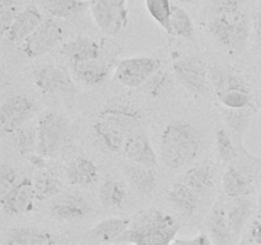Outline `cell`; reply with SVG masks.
<instances>
[{"label": "cell", "instance_id": "6da1fadb", "mask_svg": "<svg viewBox=\"0 0 261 245\" xmlns=\"http://www.w3.org/2000/svg\"><path fill=\"white\" fill-rule=\"evenodd\" d=\"M177 232L178 225L171 214L150 208L137 213L127 231L115 244L171 245Z\"/></svg>", "mask_w": 261, "mask_h": 245}, {"label": "cell", "instance_id": "7a4b0ae2", "mask_svg": "<svg viewBox=\"0 0 261 245\" xmlns=\"http://www.w3.org/2000/svg\"><path fill=\"white\" fill-rule=\"evenodd\" d=\"M160 148L165 165L178 170L198 157L201 148L200 133L189 121L175 120L163 129Z\"/></svg>", "mask_w": 261, "mask_h": 245}, {"label": "cell", "instance_id": "3957f363", "mask_svg": "<svg viewBox=\"0 0 261 245\" xmlns=\"http://www.w3.org/2000/svg\"><path fill=\"white\" fill-rule=\"evenodd\" d=\"M252 20L245 10L214 15L208 30L221 45L232 50L241 51L249 41Z\"/></svg>", "mask_w": 261, "mask_h": 245}, {"label": "cell", "instance_id": "277c9868", "mask_svg": "<svg viewBox=\"0 0 261 245\" xmlns=\"http://www.w3.org/2000/svg\"><path fill=\"white\" fill-rule=\"evenodd\" d=\"M37 153L47 158H55L68 144L70 137V121L64 115L47 111L37 122Z\"/></svg>", "mask_w": 261, "mask_h": 245}, {"label": "cell", "instance_id": "5b68a950", "mask_svg": "<svg viewBox=\"0 0 261 245\" xmlns=\"http://www.w3.org/2000/svg\"><path fill=\"white\" fill-rule=\"evenodd\" d=\"M161 61L150 56H133L122 59L115 68V79L129 88H138L147 83L148 79L157 73Z\"/></svg>", "mask_w": 261, "mask_h": 245}, {"label": "cell", "instance_id": "8992f818", "mask_svg": "<svg viewBox=\"0 0 261 245\" xmlns=\"http://www.w3.org/2000/svg\"><path fill=\"white\" fill-rule=\"evenodd\" d=\"M64 38V28L54 18L45 19L22 43L20 50L27 58L35 59L47 54L60 45Z\"/></svg>", "mask_w": 261, "mask_h": 245}, {"label": "cell", "instance_id": "52a82bcc", "mask_svg": "<svg viewBox=\"0 0 261 245\" xmlns=\"http://www.w3.org/2000/svg\"><path fill=\"white\" fill-rule=\"evenodd\" d=\"M91 13L101 31L117 35L127 26L126 0H93Z\"/></svg>", "mask_w": 261, "mask_h": 245}, {"label": "cell", "instance_id": "ba28073f", "mask_svg": "<svg viewBox=\"0 0 261 245\" xmlns=\"http://www.w3.org/2000/svg\"><path fill=\"white\" fill-rule=\"evenodd\" d=\"M173 74L191 93L206 96L211 91L209 71L200 59L195 56L180 59L173 63Z\"/></svg>", "mask_w": 261, "mask_h": 245}, {"label": "cell", "instance_id": "9c48e42d", "mask_svg": "<svg viewBox=\"0 0 261 245\" xmlns=\"http://www.w3.org/2000/svg\"><path fill=\"white\" fill-rule=\"evenodd\" d=\"M35 102L24 94H13L0 106V129L3 133H15L24 127L35 112Z\"/></svg>", "mask_w": 261, "mask_h": 245}, {"label": "cell", "instance_id": "30bf717a", "mask_svg": "<svg viewBox=\"0 0 261 245\" xmlns=\"http://www.w3.org/2000/svg\"><path fill=\"white\" fill-rule=\"evenodd\" d=\"M35 84L46 96L54 94H74L71 74L59 65H43L35 71Z\"/></svg>", "mask_w": 261, "mask_h": 245}, {"label": "cell", "instance_id": "8fae6325", "mask_svg": "<svg viewBox=\"0 0 261 245\" xmlns=\"http://www.w3.org/2000/svg\"><path fill=\"white\" fill-rule=\"evenodd\" d=\"M36 198L35 183L32 179H19L7 195L0 198V204L5 213L12 216L27 214L33 209V199Z\"/></svg>", "mask_w": 261, "mask_h": 245}, {"label": "cell", "instance_id": "7c38bea8", "mask_svg": "<svg viewBox=\"0 0 261 245\" xmlns=\"http://www.w3.org/2000/svg\"><path fill=\"white\" fill-rule=\"evenodd\" d=\"M91 211L88 199L79 191L60 193L50 206L51 214L60 221H78Z\"/></svg>", "mask_w": 261, "mask_h": 245}, {"label": "cell", "instance_id": "4fadbf2b", "mask_svg": "<svg viewBox=\"0 0 261 245\" xmlns=\"http://www.w3.org/2000/svg\"><path fill=\"white\" fill-rule=\"evenodd\" d=\"M122 153L130 162L139 163L148 167H157L158 158L145 130L138 129L127 135Z\"/></svg>", "mask_w": 261, "mask_h": 245}, {"label": "cell", "instance_id": "5bb4252c", "mask_svg": "<svg viewBox=\"0 0 261 245\" xmlns=\"http://www.w3.org/2000/svg\"><path fill=\"white\" fill-rule=\"evenodd\" d=\"M97 117L121 128L127 135L140 129L143 121L142 111L138 107L126 104L107 105V106L102 107Z\"/></svg>", "mask_w": 261, "mask_h": 245}, {"label": "cell", "instance_id": "9a60e30c", "mask_svg": "<svg viewBox=\"0 0 261 245\" xmlns=\"http://www.w3.org/2000/svg\"><path fill=\"white\" fill-rule=\"evenodd\" d=\"M42 13L38 5H28L25 9L20 10L13 24L3 37L12 43H22L28 36L32 35L36 28L43 22Z\"/></svg>", "mask_w": 261, "mask_h": 245}, {"label": "cell", "instance_id": "2e32d148", "mask_svg": "<svg viewBox=\"0 0 261 245\" xmlns=\"http://www.w3.org/2000/svg\"><path fill=\"white\" fill-rule=\"evenodd\" d=\"M60 54L70 63H81L87 60H96L102 56V45L89 37H76L64 42Z\"/></svg>", "mask_w": 261, "mask_h": 245}, {"label": "cell", "instance_id": "e0dca14e", "mask_svg": "<svg viewBox=\"0 0 261 245\" xmlns=\"http://www.w3.org/2000/svg\"><path fill=\"white\" fill-rule=\"evenodd\" d=\"M92 130L98 144L107 152L119 153L124 150L127 134L121 128L97 117L94 124L92 125Z\"/></svg>", "mask_w": 261, "mask_h": 245}, {"label": "cell", "instance_id": "ac0fdd59", "mask_svg": "<svg viewBox=\"0 0 261 245\" xmlns=\"http://www.w3.org/2000/svg\"><path fill=\"white\" fill-rule=\"evenodd\" d=\"M71 74L74 78L81 83L87 86H99L107 79L110 73V65L107 61L102 59L96 60L81 61V63H71Z\"/></svg>", "mask_w": 261, "mask_h": 245}, {"label": "cell", "instance_id": "d6986e66", "mask_svg": "<svg viewBox=\"0 0 261 245\" xmlns=\"http://www.w3.org/2000/svg\"><path fill=\"white\" fill-rule=\"evenodd\" d=\"M91 0H38V8L59 19H71L91 9Z\"/></svg>", "mask_w": 261, "mask_h": 245}, {"label": "cell", "instance_id": "ffe728a7", "mask_svg": "<svg viewBox=\"0 0 261 245\" xmlns=\"http://www.w3.org/2000/svg\"><path fill=\"white\" fill-rule=\"evenodd\" d=\"M127 181L137 189L138 193L143 197H150L157 186V178L152 167L139 165V163H125L122 166Z\"/></svg>", "mask_w": 261, "mask_h": 245}, {"label": "cell", "instance_id": "44dd1931", "mask_svg": "<svg viewBox=\"0 0 261 245\" xmlns=\"http://www.w3.org/2000/svg\"><path fill=\"white\" fill-rule=\"evenodd\" d=\"M99 168L87 157H75L65 166V176L71 185L91 186L98 179Z\"/></svg>", "mask_w": 261, "mask_h": 245}, {"label": "cell", "instance_id": "7402d4cb", "mask_svg": "<svg viewBox=\"0 0 261 245\" xmlns=\"http://www.w3.org/2000/svg\"><path fill=\"white\" fill-rule=\"evenodd\" d=\"M222 186L224 194L232 199L249 197L254 190L251 175L240 167H229L224 173Z\"/></svg>", "mask_w": 261, "mask_h": 245}, {"label": "cell", "instance_id": "603a6c76", "mask_svg": "<svg viewBox=\"0 0 261 245\" xmlns=\"http://www.w3.org/2000/svg\"><path fill=\"white\" fill-rule=\"evenodd\" d=\"M168 201L175 207L176 209L184 214L193 216L196 213L200 206V198L196 191L189 185H186L184 181H177L172 184L167 193Z\"/></svg>", "mask_w": 261, "mask_h": 245}, {"label": "cell", "instance_id": "cb8c5ba5", "mask_svg": "<svg viewBox=\"0 0 261 245\" xmlns=\"http://www.w3.org/2000/svg\"><path fill=\"white\" fill-rule=\"evenodd\" d=\"M7 245H56V239L43 229L17 227L8 232Z\"/></svg>", "mask_w": 261, "mask_h": 245}, {"label": "cell", "instance_id": "d4e9b609", "mask_svg": "<svg viewBox=\"0 0 261 245\" xmlns=\"http://www.w3.org/2000/svg\"><path fill=\"white\" fill-rule=\"evenodd\" d=\"M209 82H211L217 97L228 91H233V89L250 91L246 79L242 78L239 74L232 73L223 68H218V66L209 69Z\"/></svg>", "mask_w": 261, "mask_h": 245}, {"label": "cell", "instance_id": "484cf974", "mask_svg": "<svg viewBox=\"0 0 261 245\" xmlns=\"http://www.w3.org/2000/svg\"><path fill=\"white\" fill-rule=\"evenodd\" d=\"M208 229L212 239L218 245H228L232 241L231 227H229L228 216L222 204H217L211 212L208 219Z\"/></svg>", "mask_w": 261, "mask_h": 245}, {"label": "cell", "instance_id": "4316f807", "mask_svg": "<svg viewBox=\"0 0 261 245\" xmlns=\"http://www.w3.org/2000/svg\"><path fill=\"white\" fill-rule=\"evenodd\" d=\"M184 183L201 195L213 188L214 168L209 163H201L189 168L184 175Z\"/></svg>", "mask_w": 261, "mask_h": 245}, {"label": "cell", "instance_id": "83f0119b", "mask_svg": "<svg viewBox=\"0 0 261 245\" xmlns=\"http://www.w3.org/2000/svg\"><path fill=\"white\" fill-rule=\"evenodd\" d=\"M130 222H132L130 218H119V217L103 219L92 229V234L101 241L115 244L127 231Z\"/></svg>", "mask_w": 261, "mask_h": 245}, {"label": "cell", "instance_id": "f1b7e54d", "mask_svg": "<svg viewBox=\"0 0 261 245\" xmlns=\"http://www.w3.org/2000/svg\"><path fill=\"white\" fill-rule=\"evenodd\" d=\"M252 212V201L249 197H241L234 198L231 203L229 211L227 212L228 216L229 227L233 236H239L245 229V225L249 221Z\"/></svg>", "mask_w": 261, "mask_h": 245}, {"label": "cell", "instance_id": "f546056e", "mask_svg": "<svg viewBox=\"0 0 261 245\" xmlns=\"http://www.w3.org/2000/svg\"><path fill=\"white\" fill-rule=\"evenodd\" d=\"M99 201L106 208H121L126 199V190L121 181L107 178L99 185Z\"/></svg>", "mask_w": 261, "mask_h": 245}, {"label": "cell", "instance_id": "4dcf8cb0", "mask_svg": "<svg viewBox=\"0 0 261 245\" xmlns=\"http://www.w3.org/2000/svg\"><path fill=\"white\" fill-rule=\"evenodd\" d=\"M35 191L37 201H46L59 195L63 190V184L58 176L50 170H38L35 176Z\"/></svg>", "mask_w": 261, "mask_h": 245}, {"label": "cell", "instance_id": "1f68e13d", "mask_svg": "<svg viewBox=\"0 0 261 245\" xmlns=\"http://www.w3.org/2000/svg\"><path fill=\"white\" fill-rule=\"evenodd\" d=\"M222 115H223V119L226 120L229 129L241 138L251 121V106L245 107V109H227L226 107Z\"/></svg>", "mask_w": 261, "mask_h": 245}, {"label": "cell", "instance_id": "d6a6232c", "mask_svg": "<svg viewBox=\"0 0 261 245\" xmlns=\"http://www.w3.org/2000/svg\"><path fill=\"white\" fill-rule=\"evenodd\" d=\"M14 140L17 150L20 155L28 156L37 152L38 135H37V125H24L20 129L14 133Z\"/></svg>", "mask_w": 261, "mask_h": 245}, {"label": "cell", "instance_id": "836d02e7", "mask_svg": "<svg viewBox=\"0 0 261 245\" xmlns=\"http://www.w3.org/2000/svg\"><path fill=\"white\" fill-rule=\"evenodd\" d=\"M171 28H172V35L178 37L186 38V40H193L195 31H194L193 20L190 15L178 5H172V15H171Z\"/></svg>", "mask_w": 261, "mask_h": 245}, {"label": "cell", "instance_id": "e575fe53", "mask_svg": "<svg viewBox=\"0 0 261 245\" xmlns=\"http://www.w3.org/2000/svg\"><path fill=\"white\" fill-rule=\"evenodd\" d=\"M147 9L150 17L168 33L172 35L171 28V15H172V4L170 0H147Z\"/></svg>", "mask_w": 261, "mask_h": 245}, {"label": "cell", "instance_id": "d590c367", "mask_svg": "<svg viewBox=\"0 0 261 245\" xmlns=\"http://www.w3.org/2000/svg\"><path fill=\"white\" fill-rule=\"evenodd\" d=\"M171 86V76L167 71L158 70L157 73L153 74L147 83L144 84L145 93L149 94L150 97H161L168 92Z\"/></svg>", "mask_w": 261, "mask_h": 245}, {"label": "cell", "instance_id": "8d00e7d4", "mask_svg": "<svg viewBox=\"0 0 261 245\" xmlns=\"http://www.w3.org/2000/svg\"><path fill=\"white\" fill-rule=\"evenodd\" d=\"M218 100L227 109H245L251 106V92L233 89L218 96Z\"/></svg>", "mask_w": 261, "mask_h": 245}, {"label": "cell", "instance_id": "74e56055", "mask_svg": "<svg viewBox=\"0 0 261 245\" xmlns=\"http://www.w3.org/2000/svg\"><path fill=\"white\" fill-rule=\"evenodd\" d=\"M217 150H218L219 157L224 162H231L236 158V148H234L233 140L226 129L221 128L216 133Z\"/></svg>", "mask_w": 261, "mask_h": 245}, {"label": "cell", "instance_id": "f35d334b", "mask_svg": "<svg viewBox=\"0 0 261 245\" xmlns=\"http://www.w3.org/2000/svg\"><path fill=\"white\" fill-rule=\"evenodd\" d=\"M18 173L14 167L3 163L0 167V198L7 195L10 189L17 184Z\"/></svg>", "mask_w": 261, "mask_h": 245}, {"label": "cell", "instance_id": "ab89813d", "mask_svg": "<svg viewBox=\"0 0 261 245\" xmlns=\"http://www.w3.org/2000/svg\"><path fill=\"white\" fill-rule=\"evenodd\" d=\"M245 0H212V9L214 15L228 14L241 10Z\"/></svg>", "mask_w": 261, "mask_h": 245}, {"label": "cell", "instance_id": "60d3db41", "mask_svg": "<svg viewBox=\"0 0 261 245\" xmlns=\"http://www.w3.org/2000/svg\"><path fill=\"white\" fill-rule=\"evenodd\" d=\"M20 13L18 5L13 7H0V23H2V35L4 36L7 31L9 30L10 26L13 24L17 15Z\"/></svg>", "mask_w": 261, "mask_h": 245}, {"label": "cell", "instance_id": "b9f144b4", "mask_svg": "<svg viewBox=\"0 0 261 245\" xmlns=\"http://www.w3.org/2000/svg\"><path fill=\"white\" fill-rule=\"evenodd\" d=\"M28 161L31 162V165L33 167H36L37 170H50V163H48V160L50 158L45 157V156L40 155V153H33V155L28 156Z\"/></svg>", "mask_w": 261, "mask_h": 245}, {"label": "cell", "instance_id": "7bdbcfd3", "mask_svg": "<svg viewBox=\"0 0 261 245\" xmlns=\"http://www.w3.org/2000/svg\"><path fill=\"white\" fill-rule=\"evenodd\" d=\"M252 30H254L255 41L261 47V10H257L252 15Z\"/></svg>", "mask_w": 261, "mask_h": 245}, {"label": "cell", "instance_id": "ee69618b", "mask_svg": "<svg viewBox=\"0 0 261 245\" xmlns=\"http://www.w3.org/2000/svg\"><path fill=\"white\" fill-rule=\"evenodd\" d=\"M250 240L256 245H261V218L256 219L250 229Z\"/></svg>", "mask_w": 261, "mask_h": 245}, {"label": "cell", "instance_id": "f6af8a7d", "mask_svg": "<svg viewBox=\"0 0 261 245\" xmlns=\"http://www.w3.org/2000/svg\"><path fill=\"white\" fill-rule=\"evenodd\" d=\"M191 245H213L211 237L205 234H199L198 236L194 237L193 240H190Z\"/></svg>", "mask_w": 261, "mask_h": 245}, {"label": "cell", "instance_id": "bcb514c9", "mask_svg": "<svg viewBox=\"0 0 261 245\" xmlns=\"http://www.w3.org/2000/svg\"><path fill=\"white\" fill-rule=\"evenodd\" d=\"M19 0H0V7H13L17 5Z\"/></svg>", "mask_w": 261, "mask_h": 245}, {"label": "cell", "instance_id": "7dc6e473", "mask_svg": "<svg viewBox=\"0 0 261 245\" xmlns=\"http://www.w3.org/2000/svg\"><path fill=\"white\" fill-rule=\"evenodd\" d=\"M171 245H191V241H189V240H173Z\"/></svg>", "mask_w": 261, "mask_h": 245}, {"label": "cell", "instance_id": "c3c4849f", "mask_svg": "<svg viewBox=\"0 0 261 245\" xmlns=\"http://www.w3.org/2000/svg\"><path fill=\"white\" fill-rule=\"evenodd\" d=\"M257 211H259V213L261 214V193H260L259 198H257Z\"/></svg>", "mask_w": 261, "mask_h": 245}, {"label": "cell", "instance_id": "681fc988", "mask_svg": "<svg viewBox=\"0 0 261 245\" xmlns=\"http://www.w3.org/2000/svg\"><path fill=\"white\" fill-rule=\"evenodd\" d=\"M182 2H186V3H190V2H193V0H182Z\"/></svg>", "mask_w": 261, "mask_h": 245}, {"label": "cell", "instance_id": "f907efd6", "mask_svg": "<svg viewBox=\"0 0 261 245\" xmlns=\"http://www.w3.org/2000/svg\"><path fill=\"white\" fill-rule=\"evenodd\" d=\"M260 68H261V61H260Z\"/></svg>", "mask_w": 261, "mask_h": 245}, {"label": "cell", "instance_id": "816d5d0a", "mask_svg": "<svg viewBox=\"0 0 261 245\" xmlns=\"http://www.w3.org/2000/svg\"><path fill=\"white\" fill-rule=\"evenodd\" d=\"M91 2H93V0H91Z\"/></svg>", "mask_w": 261, "mask_h": 245}]
</instances>
